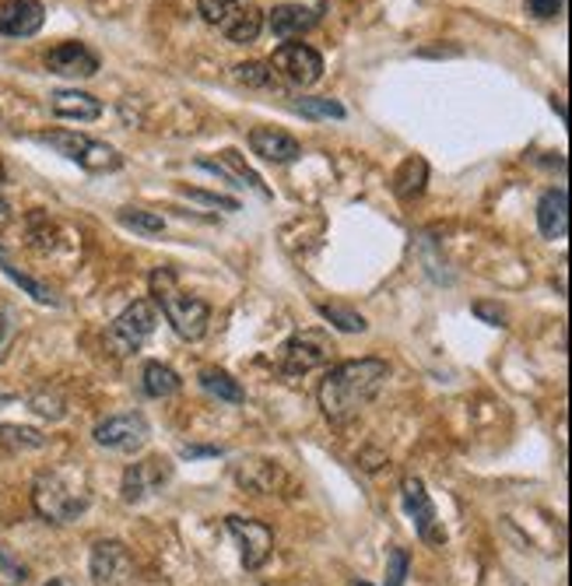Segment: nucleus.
I'll list each match as a JSON object with an SVG mask.
<instances>
[{"mask_svg": "<svg viewBox=\"0 0 572 586\" xmlns=\"http://www.w3.org/2000/svg\"><path fill=\"white\" fill-rule=\"evenodd\" d=\"M390 380V366L383 358H355L341 362L320 383V408L331 426H348L351 418L362 415L369 404L383 394Z\"/></svg>", "mask_w": 572, "mask_h": 586, "instance_id": "f257e3e1", "label": "nucleus"}, {"mask_svg": "<svg viewBox=\"0 0 572 586\" xmlns=\"http://www.w3.org/2000/svg\"><path fill=\"white\" fill-rule=\"evenodd\" d=\"M32 506L50 524H74L92 506V492L85 478L71 475V470H43L32 485Z\"/></svg>", "mask_w": 572, "mask_h": 586, "instance_id": "f03ea898", "label": "nucleus"}, {"mask_svg": "<svg viewBox=\"0 0 572 586\" xmlns=\"http://www.w3.org/2000/svg\"><path fill=\"white\" fill-rule=\"evenodd\" d=\"M148 285H152L155 302L162 306V316L172 323V331L179 337H183V340H201L207 334V320H211L207 302L179 288L172 267H155Z\"/></svg>", "mask_w": 572, "mask_h": 586, "instance_id": "7ed1b4c3", "label": "nucleus"}, {"mask_svg": "<svg viewBox=\"0 0 572 586\" xmlns=\"http://www.w3.org/2000/svg\"><path fill=\"white\" fill-rule=\"evenodd\" d=\"M36 141L60 152L63 158L78 162L85 172H117L123 166L117 148H109L106 141H95L88 134H78V130H46V134H36Z\"/></svg>", "mask_w": 572, "mask_h": 586, "instance_id": "20e7f679", "label": "nucleus"}, {"mask_svg": "<svg viewBox=\"0 0 572 586\" xmlns=\"http://www.w3.org/2000/svg\"><path fill=\"white\" fill-rule=\"evenodd\" d=\"M155 323H158V309H155L148 299H141V302H134V306H127L123 313L109 323L106 345L117 351L120 358L134 355V351L144 345V337H152Z\"/></svg>", "mask_w": 572, "mask_h": 586, "instance_id": "39448f33", "label": "nucleus"}, {"mask_svg": "<svg viewBox=\"0 0 572 586\" xmlns=\"http://www.w3.org/2000/svg\"><path fill=\"white\" fill-rule=\"evenodd\" d=\"M271 71H274V77H285L288 85L309 88L323 77V57L306 43H285L274 50Z\"/></svg>", "mask_w": 572, "mask_h": 586, "instance_id": "423d86ee", "label": "nucleus"}, {"mask_svg": "<svg viewBox=\"0 0 572 586\" xmlns=\"http://www.w3.org/2000/svg\"><path fill=\"white\" fill-rule=\"evenodd\" d=\"M331 351H334L331 340L317 331H309V334L285 340L282 355H277V369H282L285 376H306V372H313V369L331 362Z\"/></svg>", "mask_w": 572, "mask_h": 586, "instance_id": "0eeeda50", "label": "nucleus"}, {"mask_svg": "<svg viewBox=\"0 0 572 586\" xmlns=\"http://www.w3.org/2000/svg\"><path fill=\"white\" fill-rule=\"evenodd\" d=\"M401 495H404V510L407 516L415 519V530L425 545L432 548H443L446 545V530L439 524V513H436V502L425 492V481L421 478H404L401 481Z\"/></svg>", "mask_w": 572, "mask_h": 586, "instance_id": "6e6552de", "label": "nucleus"}, {"mask_svg": "<svg viewBox=\"0 0 572 586\" xmlns=\"http://www.w3.org/2000/svg\"><path fill=\"white\" fill-rule=\"evenodd\" d=\"M225 527L239 541L242 565H247L250 573H257L274 551V530L264 524V519H247V516H225Z\"/></svg>", "mask_w": 572, "mask_h": 586, "instance_id": "1a4fd4ad", "label": "nucleus"}, {"mask_svg": "<svg viewBox=\"0 0 572 586\" xmlns=\"http://www.w3.org/2000/svg\"><path fill=\"white\" fill-rule=\"evenodd\" d=\"M148 421H144V415L130 411V415H112L106 421H99L95 426V443L106 446V450H120V453H134L141 450L144 443H148Z\"/></svg>", "mask_w": 572, "mask_h": 586, "instance_id": "9d476101", "label": "nucleus"}, {"mask_svg": "<svg viewBox=\"0 0 572 586\" xmlns=\"http://www.w3.org/2000/svg\"><path fill=\"white\" fill-rule=\"evenodd\" d=\"M92 583L95 586H127L134 583V559L120 541H99L92 548Z\"/></svg>", "mask_w": 572, "mask_h": 586, "instance_id": "9b49d317", "label": "nucleus"}, {"mask_svg": "<svg viewBox=\"0 0 572 586\" xmlns=\"http://www.w3.org/2000/svg\"><path fill=\"white\" fill-rule=\"evenodd\" d=\"M172 478V464L166 457H144L123 470V502H144L158 495Z\"/></svg>", "mask_w": 572, "mask_h": 586, "instance_id": "f8f14e48", "label": "nucleus"}, {"mask_svg": "<svg viewBox=\"0 0 572 586\" xmlns=\"http://www.w3.org/2000/svg\"><path fill=\"white\" fill-rule=\"evenodd\" d=\"M46 71L60 77H92L99 74V53L85 43H60L46 53Z\"/></svg>", "mask_w": 572, "mask_h": 586, "instance_id": "ddd939ff", "label": "nucleus"}, {"mask_svg": "<svg viewBox=\"0 0 572 586\" xmlns=\"http://www.w3.org/2000/svg\"><path fill=\"white\" fill-rule=\"evenodd\" d=\"M43 22H46L43 0H4V4H0V32L11 39L36 36Z\"/></svg>", "mask_w": 572, "mask_h": 586, "instance_id": "4468645a", "label": "nucleus"}, {"mask_svg": "<svg viewBox=\"0 0 572 586\" xmlns=\"http://www.w3.org/2000/svg\"><path fill=\"white\" fill-rule=\"evenodd\" d=\"M250 148L264 162H274V166H288V162H296L302 155L299 141L291 134H285V130H274V127H253L250 130Z\"/></svg>", "mask_w": 572, "mask_h": 586, "instance_id": "2eb2a0df", "label": "nucleus"}, {"mask_svg": "<svg viewBox=\"0 0 572 586\" xmlns=\"http://www.w3.org/2000/svg\"><path fill=\"white\" fill-rule=\"evenodd\" d=\"M218 32L228 43H239V46L257 43V36L264 32V11H260L257 4H250V0H242V4H236L218 22Z\"/></svg>", "mask_w": 572, "mask_h": 586, "instance_id": "dca6fc26", "label": "nucleus"}, {"mask_svg": "<svg viewBox=\"0 0 572 586\" xmlns=\"http://www.w3.org/2000/svg\"><path fill=\"white\" fill-rule=\"evenodd\" d=\"M320 22V8H302V4H277L271 14H267V25L277 39H296V36H306L309 28H317Z\"/></svg>", "mask_w": 572, "mask_h": 586, "instance_id": "f3484780", "label": "nucleus"}, {"mask_svg": "<svg viewBox=\"0 0 572 586\" xmlns=\"http://www.w3.org/2000/svg\"><path fill=\"white\" fill-rule=\"evenodd\" d=\"M50 109L53 117L60 120H78V123H92L103 117V103L95 99L88 92H78V88H60L50 95Z\"/></svg>", "mask_w": 572, "mask_h": 586, "instance_id": "a211bd4d", "label": "nucleus"}, {"mask_svg": "<svg viewBox=\"0 0 572 586\" xmlns=\"http://www.w3.org/2000/svg\"><path fill=\"white\" fill-rule=\"evenodd\" d=\"M198 166L201 169H207V172H218V176H225V179H233L236 187H253V190H260L267 198V187H264V179H260L247 162H242V155L236 152V148H225L218 158H198Z\"/></svg>", "mask_w": 572, "mask_h": 586, "instance_id": "6ab92c4d", "label": "nucleus"}, {"mask_svg": "<svg viewBox=\"0 0 572 586\" xmlns=\"http://www.w3.org/2000/svg\"><path fill=\"white\" fill-rule=\"evenodd\" d=\"M537 229L545 239H565L569 232V193L548 190L541 201H537Z\"/></svg>", "mask_w": 572, "mask_h": 586, "instance_id": "aec40b11", "label": "nucleus"}, {"mask_svg": "<svg viewBox=\"0 0 572 586\" xmlns=\"http://www.w3.org/2000/svg\"><path fill=\"white\" fill-rule=\"evenodd\" d=\"M141 386L144 394L155 397V400H166V397H176L179 390H183V380H179V372L162 366V362H148L141 372Z\"/></svg>", "mask_w": 572, "mask_h": 586, "instance_id": "412c9836", "label": "nucleus"}, {"mask_svg": "<svg viewBox=\"0 0 572 586\" xmlns=\"http://www.w3.org/2000/svg\"><path fill=\"white\" fill-rule=\"evenodd\" d=\"M425 183H429V162L412 155L397 169V176H394V193H397L401 201H415V198H421Z\"/></svg>", "mask_w": 572, "mask_h": 586, "instance_id": "4be33fe9", "label": "nucleus"}, {"mask_svg": "<svg viewBox=\"0 0 572 586\" xmlns=\"http://www.w3.org/2000/svg\"><path fill=\"white\" fill-rule=\"evenodd\" d=\"M201 386L207 390L211 397L228 400V404H242V400H247V390L239 386V380L228 376L225 369H204L201 372Z\"/></svg>", "mask_w": 572, "mask_h": 586, "instance_id": "5701e85b", "label": "nucleus"}, {"mask_svg": "<svg viewBox=\"0 0 572 586\" xmlns=\"http://www.w3.org/2000/svg\"><path fill=\"white\" fill-rule=\"evenodd\" d=\"M233 77L239 81V85H247V88H271L274 85V71H271V63L264 60H247V63H236L233 68Z\"/></svg>", "mask_w": 572, "mask_h": 586, "instance_id": "b1692460", "label": "nucleus"}, {"mask_svg": "<svg viewBox=\"0 0 572 586\" xmlns=\"http://www.w3.org/2000/svg\"><path fill=\"white\" fill-rule=\"evenodd\" d=\"M320 316L345 334H362L369 327L362 313H355V309H345V306H320Z\"/></svg>", "mask_w": 572, "mask_h": 586, "instance_id": "393cba45", "label": "nucleus"}, {"mask_svg": "<svg viewBox=\"0 0 572 586\" xmlns=\"http://www.w3.org/2000/svg\"><path fill=\"white\" fill-rule=\"evenodd\" d=\"M0 271H4V274H8V278H11L14 285H22V288H25V291H28V296H32V299H36V302L57 306V299H53V291H50V288H46V285H39V282H32V278H28V274H22L19 267H11V260H8L4 253H0Z\"/></svg>", "mask_w": 572, "mask_h": 586, "instance_id": "a878e982", "label": "nucleus"}, {"mask_svg": "<svg viewBox=\"0 0 572 586\" xmlns=\"http://www.w3.org/2000/svg\"><path fill=\"white\" fill-rule=\"evenodd\" d=\"M296 112H302L309 120H345L348 117V109L334 99H299Z\"/></svg>", "mask_w": 572, "mask_h": 586, "instance_id": "bb28decb", "label": "nucleus"}, {"mask_svg": "<svg viewBox=\"0 0 572 586\" xmlns=\"http://www.w3.org/2000/svg\"><path fill=\"white\" fill-rule=\"evenodd\" d=\"M0 443L8 450H39L46 439L36 429H25V426H0Z\"/></svg>", "mask_w": 572, "mask_h": 586, "instance_id": "cd10ccee", "label": "nucleus"}, {"mask_svg": "<svg viewBox=\"0 0 572 586\" xmlns=\"http://www.w3.org/2000/svg\"><path fill=\"white\" fill-rule=\"evenodd\" d=\"M120 222L123 225H130V229H138V232H148V236H155V232H162L166 229V222H162V215H152V211H120Z\"/></svg>", "mask_w": 572, "mask_h": 586, "instance_id": "c85d7f7f", "label": "nucleus"}, {"mask_svg": "<svg viewBox=\"0 0 572 586\" xmlns=\"http://www.w3.org/2000/svg\"><path fill=\"white\" fill-rule=\"evenodd\" d=\"M386 559H390V569H386L383 586H404L407 569H412V559H407V551H404V548H390Z\"/></svg>", "mask_w": 572, "mask_h": 586, "instance_id": "c756f323", "label": "nucleus"}, {"mask_svg": "<svg viewBox=\"0 0 572 586\" xmlns=\"http://www.w3.org/2000/svg\"><path fill=\"white\" fill-rule=\"evenodd\" d=\"M236 4H242V0H198V8H201V19L207 25H218L228 11H233Z\"/></svg>", "mask_w": 572, "mask_h": 586, "instance_id": "7c9ffc66", "label": "nucleus"}, {"mask_svg": "<svg viewBox=\"0 0 572 586\" xmlns=\"http://www.w3.org/2000/svg\"><path fill=\"white\" fill-rule=\"evenodd\" d=\"M562 4H565V0H527V11L534 14V19L548 22V19H559Z\"/></svg>", "mask_w": 572, "mask_h": 586, "instance_id": "2f4dec72", "label": "nucleus"}, {"mask_svg": "<svg viewBox=\"0 0 572 586\" xmlns=\"http://www.w3.org/2000/svg\"><path fill=\"white\" fill-rule=\"evenodd\" d=\"M190 201H201V204H211V207H225V211H239V201L233 198H218V193H201V190H187Z\"/></svg>", "mask_w": 572, "mask_h": 586, "instance_id": "473e14b6", "label": "nucleus"}, {"mask_svg": "<svg viewBox=\"0 0 572 586\" xmlns=\"http://www.w3.org/2000/svg\"><path fill=\"white\" fill-rule=\"evenodd\" d=\"M474 313H478L481 320H492V323H502V320H505L502 309H499V306H488V302H478V306H474Z\"/></svg>", "mask_w": 572, "mask_h": 586, "instance_id": "72a5a7b5", "label": "nucleus"}, {"mask_svg": "<svg viewBox=\"0 0 572 586\" xmlns=\"http://www.w3.org/2000/svg\"><path fill=\"white\" fill-rule=\"evenodd\" d=\"M183 457H222V450H215V446H183Z\"/></svg>", "mask_w": 572, "mask_h": 586, "instance_id": "f704fd0d", "label": "nucleus"}, {"mask_svg": "<svg viewBox=\"0 0 572 586\" xmlns=\"http://www.w3.org/2000/svg\"><path fill=\"white\" fill-rule=\"evenodd\" d=\"M8 222H11V207L0 201V225H8Z\"/></svg>", "mask_w": 572, "mask_h": 586, "instance_id": "c9c22d12", "label": "nucleus"}, {"mask_svg": "<svg viewBox=\"0 0 572 586\" xmlns=\"http://www.w3.org/2000/svg\"><path fill=\"white\" fill-rule=\"evenodd\" d=\"M4 179H8V169H4V162H0V187H4Z\"/></svg>", "mask_w": 572, "mask_h": 586, "instance_id": "e433bc0d", "label": "nucleus"}]
</instances>
